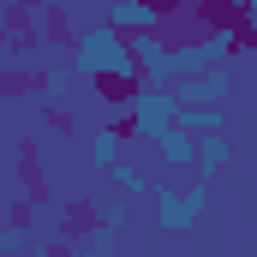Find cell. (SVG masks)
Here are the masks:
<instances>
[{"label":"cell","mask_w":257,"mask_h":257,"mask_svg":"<svg viewBox=\"0 0 257 257\" xmlns=\"http://www.w3.org/2000/svg\"><path fill=\"white\" fill-rule=\"evenodd\" d=\"M72 72L126 84L132 72H138V60H132V42L114 24H90V30H78V42H72Z\"/></svg>","instance_id":"6da1fadb"},{"label":"cell","mask_w":257,"mask_h":257,"mask_svg":"<svg viewBox=\"0 0 257 257\" xmlns=\"http://www.w3.org/2000/svg\"><path fill=\"white\" fill-rule=\"evenodd\" d=\"M174 126H180V96H174V90H156V84H138V90H132L126 132L144 138V144H162Z\"/></svg>","instance_id":"7a4b0ae2"},{"label":"cell","mask_w":257,"mask_h":257,"mask_svg":"<svg viewBox=\"0 0 257 257\" xmlns=\"http://www.w3.org/2000/svg\"><path fill=\"white\" fill-rule=\"evenodd\" d=\"M150 203H156V227L186 233V227H197V215L209 209V186L203 180H192V186H156Z\"/></svg>","instance_id":"3957f363"},{"label":"cell","mask_w":257,"mask_h":257,"mask_svg":"<svg viewBox=\"0 0 257 257\" xmlns=\"http://www.w3.org/2000/svg\"><path fill=\"white\" fill-rule=\"evenodd\" d=\"M174 96H180V108H227V96H233V66L197 72L186 84H174Z\"/></svg>","instance_id":"277c9868"},{"label":"cell","mask_w":257,"mask_h":257,"mask_svg":"<svg viewBox=\"0 0 257 257\" xmlns=\"http://www.w3.org/2000/svg\"><path fill=\"white\" fill-rule=\"evenodd\" d=\"M108 24H114L120 36L162 30V6H156V0H114V6H108Z\"/></svg>","instance_id":"5b68a950"},{"label":"cell","mask_w":257,"mask_h":257,"mask_svg":"<svg viewBox=\"0 0 257 257\" xmlns=\"http://www.w3.org/2000/svg\"><path fill=\"white\" fill-rule=\"evenodd\" d=\"M221 168H227V132H203L197 138V180L209 186Z\"/></svg>","instance_id":"8992f818"},{"label":"cell","mask_w":257,"mask_h":257,"mask_svg":"<svg viewBox=\"0 0 257 257\" xmlns=\"http://www.w3.org/2000/svg\"><path fill=\"white\" fill-rule=\"evenodd\" d=\"M156 150H162V162H168V168H197V138H192L186 126H174Z\"/></svg>","instance_id":"52a82bcc"},{"label":"cell","mask_w":257,"mask_h":257,"mask_svg":"<svg viewBox=\"0 0 257 257\" xmlns=\"http://www.w3.org/2000/svg\"><path fill=\"white\" fill-rule=\"evenodd\" d=\"M108 180H114V192H120V197H150V192H156V186L144 180V168H138V162H114V168H108Z\"/></svg>","instance_id":"ba28073f"},{"label":"cell","mask_w":257,"mask_h":257,"mask_svg":"<svg viewBox=\"0 0 257 257\" xmlns=\"http://www.w3.org/2000/svg\"><path fill=\"white\" fill-rule=\"evenodd\" d=\"M120 144H126V138H120L114 126H96V138H90V162H96V168L108 174L114 162H126V156H120Z\"/></svg>","instance_id":"9c48e42d"},{"label":"cell","mask_w":257,"mask_h":257,"mask_svg":"<svg viewBox=\"0 0 257 257\" xmlns=\"http://www.w3.org/2000/svg\"><path fill=\"white\" fill-rule=\"evenodd\" d=\"M180 126L192 132V138H203V132H227V114H221V108H180Z\"/></svg>","instance_id":"30bf717a"},{"label":"cell","mask_w":257,"mask_h":257,"mask_svg":"<svg viewBox=\"0 0 257 257\" xmlns=\"http://www.w3.org/2000/svg\"><path fill=\"white\" fill-rule=\"evenodd\" d=\"M96 221L120 233V227L132 221V197H120V192H114V197H96Z\"/></svg>","instance_id":"8fae6325"},{"label":"cell","mask_w":257,"mask_h":257,"mask_svg":"<svg viewBox=\"0 0 257 257\" xmlns=\"http://www.w3.org/2000/svg\"><path fill=\"white\" fill-rule=\"evenodd\" d=\"M36 90H42V102H54V108H60L66 90H72V66H48V72L36 78Z\"/></svg>","instance_id":"7c38bea8"},{"label":"cell","mask_w":257,"mask_h":257,"mask_svg":"<svg viewBox=\"0 0 257 257\" xmlns=\"http://www.w3.org/2000/svg\"><path fill=\"white\" fill-rule=\"evenodd\" d=\"M18 251H24V227L6 221V227H0V257H18Z\"/></svg>","instance_id":"4fadbf2b"},{"label":"cell","mask_w":257,"mask_h":257,"mask_svg":"<svg viewBox=\"0 0 257 257\" xmlns=\"http://www.w3.org/2000/svg\"><path fill=\"white\" fill-rule=\"evenodd\" d=\"M239 18H251V24H257V0H239Z\"/></svg>","instance_id":"5bb4252c"}]
</instances>
